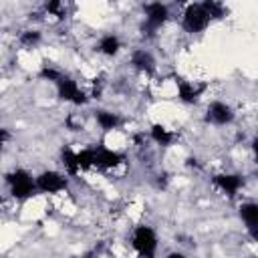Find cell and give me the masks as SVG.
I'll list each match as a JSON object with an SVG mask.
<instances>
[{"instance_id": "cell-12", "label": "cell", "mask_w": 258, "mask_h": 258, "mask_svg": "<svg viewBox=\"0 0 258 258\" xmlns=\"http://www.w3.org/2000/svg\"><path fill=\"white\" fill-rule=\"evenodd\" d=\"M238 216L244 222L252 240L258 238V204L256 202H242L238 208Z\"/></svg>"}, {"instance_id": "cell-8", "label": "cell", "mask_w": 258, "mask_h": 258, "mask_svg": "<svg viewBox=\"0 0 258 258\" xmlns=\"http://www.w3.org/2000/svg\"><path fill=\"white\" fill-rule=\"evenodd\" d=\"M236 119V111L230 103L226 101H220V99H214L208 103L206 107V121L210 125H216V127H226V125H232Z\"/></svg>"}, {"instance_id": "cell-18", "label": "cell", "mask_w": 258, "mask_h": 258, "mask_svg": "<svg viewBox=\"0 0 258 258\" xmlns=\"http://www.w3.org/2000/svg\"><path fill=\"white\" fill-rule=\"evenodd\" d=\"M204 8L208 10L212 22H214V20H222V18L228 16L226 4H222V2H218V0H204Z\"/></svg>"}, {"instance_id": "cell-25", "label": "cell", "mask_w": 258, "mask_h": 258, "mask_svg": "<svg viewBox=\"0 0 258 258\" xmlns=\"http://www.w3.org/2000/svg\"><path fill=\"white\" fill-rule=\"evenodd\" d=\"M149 258H155V256H149Z\"/></svg>"}, {"instance_id": "cell-22", "label": "cell", "mask_w": 258, "mask_h": 258, "mask_svg": "<svg viewBox=\"0 0 258 258\" xmlns=\"http://www.w3.org/2000/svg\"><path fill=\"white\" fill-rule=\"evenodd\" d=\"M165 258H189L187 254H183L181 250H171V252H167L165 254Z\"/></svg>"}, {"instance_id": "cell-2", "label": "cell", "mask_w": 258, "mask_h": 258, "mask_svg": "<svg viewBox=\"0 0 258 258\" xmlns=\"http://www.w3.org/2000/svg\"><path fill=\"white\" fill-rule=\"evenodd\" d=\"M210 24H212V18L204 8V2L185 4L181 12V30L185 34H202Z\"/></svg>"}, {"instance_id": "cell-13", "label": "cell", "mask_w": 258, "mask_h": 258, "mask_svg": "<svg viewBox=\"0 0 258 258\" xmlns=\"http://www.w3.org/2000/svg\"><path fill=\"white\" fill-rule=\"evenodd\" d=\"M95 123L99 125L101 131L105 133H111V131H117L121 125H123V117L111 109H97L95 111Z\"/></svg>"}, {"instance_id": "cell-20", "label": "cell", "mask_w": 258, "mask_h": 258, "mask_svg": "<svg viewBox=\"0 0 258 258\" xmlns=\"http://www.w3.org/2000/svg\"><path fill=\"white\" fill-rule=\"evenodd\" d=\"M44 12H46L48 16L64 18V14H67V8H64V4H62V2H58V0H52V2H46V4H44Z\"/></svg>"}, {"instance_id": "cell-11", "label": "cell", "mask_w": 258, "mask_h": 258, "mask_svg": "<svg viewBox=\"0 0 258 258\" xmlns=\"http://www.w3.org/2000/svg\"><path fill=\"white\" fill-rule=\"evenodd\" d=\"M129 64L137 73L147 75V77H151L157 71V60H155L153 52L147 50V48H133L131 54H129Z\"/></svg>"}, {"instance_id": "cell-23", "label": "cell", "mask_w": 258, "mask_h": 258, "mask_svg": "<svg viewBox=\"0 0 258 258\" xmlns=\"http://www.w3.org/2000/svg\"><path fill=\"white\" fill-rule=\"evenodd\" d=\"M77 258H97V254H83V256H77Z\"/></svg>"}, {"instance_id": "cell-6", "label": "cell", "mask_w": 258, "mask_h": 258, "mask_svg": "<svg viewBox=\"0 0 258 258\" xmlns=\"http://www.w3.org/2000/svg\"><path fill=\"white\" fill-rule=\"evenodd\" d=\"M36 179V194H46V196H56L69 189V175L58 169H42Z\"/></svg>"}, {"instance_id": "cell-4", "label": "cell", "mask_w": 258, "mask_h": 258, "mask_svg": "<svg viewBox=\"0 0 258 258\" xmlns=\"http://www.w3.org/2000/svg\"><path fill=\"white\" fill-rule=\"evenodd\" d=\"M129 244H131L133 252L139 258H149V256H155L157 246H159V240H157V234H155V230L151 226L139 224V226L133 228L131 238H129Z\"/></svg>"}, {"instance_id": "cell-3", "label": "cell", "mask_w": 258, "mask_h": 258, "mask_svg": "<svg viewBox=\"0 0 258 258\" xmlns=\"http://www.w3.org/2000/svg\"><path fill=\"white\" fill-rule=\"evenodd\" d=\"M54 89H56V97L64 103H71L75 107H85L91 101V95L79 85V81H75L73 77H69L67 73H62L56 81H54Z\"/></svg>"}, {"instance_id": "cell-10", "label": "cell", "mask_w": 258, "mask_h": 258, "mask_svg": "<svg viewBox=\"0 0 258 258\" xmlns=\"http://www.w3.org/2000/svg\"><path fill=\"white\" fill-rule=\"evenodd\" d=\"M212 181H214V185L226 196V198H236L238 194H240V189L244 187V183H246V179H244V175L242 173H232V171H224V173H216L214 177H212Z\"/></svg>"}, {"instance_id": "cell-19", "label": "cell", "mask_w": 258, "mask_h": 258, "mask_svg": "<svg viewBox=\"0 0 258 258\" xmlns=\"http://www.w3.org/2000/svg\"><path fill=\"white\" fill-rule=\"evenodd\" d=\"M77 163L81 173L93 169V147H83L81 151H77Z\"/></svg>"}, {"instance_id": "cell-7", "label": "cell", "mask_w": 258, "mask_h": 258, "mask_svg": "<svg viewBox=\"0 0 258 258\" xmlns=\"http://www.w3.org/2000/svg\"><path fill=\"white\" fill-rule=\"evenodd\" d=\"M125 153H121L119 149L107 147V145H95L93 147V169L99 171H113L119 165L125 163Z\"/></svg>"}, {"instance_id": "cell-21", "label": "cell", "mask_w": 258, "mask_h": 258, "mask_svg": "<svg viewBox=\"0 0 258 258\" xmlns=\"http://www.w3.org/2000/svg\"><path fill=\"white\" fill-rule=\"evenodd\" d=\"M10 139H12L10 131H8V129H6V127H4L2 123H0V149H2V147H4V145H6L8 141H10Z\"/></svg>"}, {"instance_id": "cell-1", "label": "cell", "mask_w": 258, "mask_h": 258, "mask_svg": "<svg viewBox=\"0 0 258 258\" xmlns=\"http://www.w3.org/2000/svg\"><path fill=\"white\" fill-rule=\"evenodd\" d=\"M4 183L8 187L10 198L16 202H26L32 196H36V179L34 175L24 167H14L4 173Z\"/></svg>"}, {"instance_id": "cell-9", "label": "cell", "mask_w": 258, "mask_h": 258, "mask_svg": "<svg viewBox=\"0 0 258 258\" xmlns=\"http://www.w3.org/2000/svg\"><path fill=\"white\" fill-rule=\"evenodd\" d=\"M206 89H208L206 83H198V81H189V79L175 81V95H177V101H181L183 105H198L200 99L204 97Z\"/></svg>"}, {"instance_id": "cell-24", "label": "cell", "mask_w": 258, "mask_h": 258, "mask_svg": "<svg viewBox=\"0 0 258 258\" xmlns=\"http://www.w3.org/2000/svg\"><path fill=\"white\" fill-rule=\"evenodd\" d=\"M2 206H4V198L0 196V208H2Z\"/></svg>"}, {"instance_id": "cell-16", "label": "cell", "mask_w": 258, "mask_h": 258, "mask_svg": "<svg viewBox=\"0 0 258 258\" xmlns=\"http://www.w3.org/2000/svg\"><path fill=\"white\" fill-rule=\"evenodd\" d=\"M58 159H60V165H62V169H64V173H67L69 177H75V175L81 173L79 163H77V151H75V149H71V147H62Z\"/></svg>"}, {"instance_id": "cell-17", "label": "cell", "mask_w": 258, "mask_h": 258, "mask_svg": "<svg viewBox=\"0 0 258 258\" xmlns=\"http://www.w3.org/2000/svg\"><path fill=\"white\" fill-rule=\"evenodd\" d=\"M18 42H20L24 48H36V46L42 42V32H40L38 28H26V30L20 32Z\"/></svg>"}, {"instance_id": "cell-15", "label": "cell", "mask_w": 258, "mask_h": 258, "mask_svg": "<svg viewBox=\"0 0 258 258\" xmlns=\"http://www.w3.org/2000/svg\"><path fill=\"white\" fill-rule=\"evenodd\" d=\"M149 139L159 147H169L175 141V133L165 127L163 123H151L149 125Z\"/></svg>"}, {"instance_id": "cell-5", "label": "cell", "mask_w": 258, "mask_h": 258, "mask_svg": "<svg viewBox=\"0 0 258 258\" xmlns=\"http://www.w3.org/2000/svg\"><path fill=\"white\" fill-rule=\"evenodd\" d=\"M169 20V6L165 2H147L143 4V34L153 36L157 30H161Z\"/></svg>"}, {"instance_id": "cell-14", "label": "cell", "mask_w": 258, "mask_h": 258, "mask_svg": "<svg viewBox=\"0 0 258 258\" xmlns=\"http://www.w3.org/2000/svg\"><path fill=\"white\" fill-rule=\"evenodd\" d=\"M121 48H123V40L119 38V34L107 32V34H103V36L99 38L95 50H97L99 54L107 56V58H113V56H117V54L121 52Z\"/></svg>"}]
</instances>
